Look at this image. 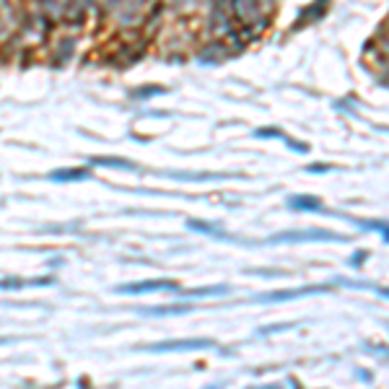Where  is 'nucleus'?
<instances>
[{
    "label": "nucleus",
    "mask_w": 389,
    "mask_h": 389,
    "mask_svg": "<svg viewBox=\"0 0 389 389\" xmlns=\"http://www.w3.org/2000/svg\"><path fill=\"white\" fill-rule=\"evenodd\" d=\"M91 171L88 169H55L50 174V179L55 182H78V179H88Z\"/></svg>",
    "instance_id": "obj_5"
},
{
    "label": "nucleus",
    "mask_w": 389,
    "mask_h": 389,
    "mask_svg": "<svg viewBox=\"0 0 389 389\" xmlns=\"http://www.w3.org/2000/svg\"><path fill=\"white\" fill-rule=\"evenodd\" d=\"M156 291H179V286L171 283V280H143V283H135V286H120L117 288V293H125V296L156 293Z\"/></svg>",
    "instance_id": "obj_2"
},
{
    "label": "nucleus",
    "mask_w": 389,
    "mask_h": 389,
    "mask_svg": "<svg viewBox=\"0 0 389 389\" xmlns=\"http://www.w3.org/2000/svg\"><path fill=\"white\" fill-rule=\"evenodd\" d=\"M327 288H299V291H275V293H262L257 301H288V299H299V296H309V293H325Z\"/></svg>",
    "instance_id": "obj_4"
},
{
    "label": "nucleus",
    "mask_w": 389,
    "mask_h": 389,
    "mask_svg": "<svg viewBox=\"0 0 389 389\" xmlns=\"http://www.w3.org/2000/svg\"><path fill=\"white\" fill-rule=\"evenodd\" d=\"M272 244H283V241H345L342 234L322 231V228H306V231H283L270 239Z\"/></svg>",
    "instance_id": "obj_1"
},
{
    "label": "nucleus",
    "mask_w": 389,
    "mask_h": 389,
    "mask_svg": "<svg viewBox=\"0 0 389 389\" xmlns=\"http://www.w3.org/2000/svg\"><path fill=\"white\" fill-rule=\"evenodd\" d=\"M255 135H257V138H265V135H275V138H278V135H283V132L275 130V127H272V130H270V127H262V130H257Z\"/></svg>",
    "instance_id": "obj_12"
},
{
    "label": "nucleus",
    "mask_w": 389,
    "mask_h": 389,
    "mask_svg": "<svg viewBox=\"0 0 389 389\" xmlns=\"http://www.w3.org/2000/svg\"><path fill=\"white\" fill-rule=\"evenodd\" d=\"M366 260V252H356V257H350V265H363Z\"/></svg>",
    "instance_id": "obj_13"
},
{
    "label": "nucleus",
    "mask_w": 389,
    "mask_h": 389,
    "mask_svg": "<svg viewBox=\"0 0 389 389\" xmlns=\"http://www.w3.org/2000/svg\"><path fill=\"white\" fill-rule=\"evenodd\" d=\"M291 208H296V210H319L322 205H319L316 197H291Z\"/></svg>",
    "instance_id": "obj_7"
},
{
    "label": "nucleus",
    "mask_w": 389,
    "mask_h": 389,
    "mask_svg": "<svg viewBox=\"0 0 389 389\" xmlns=\"http://www.w3.org/2000/svg\"><path fill=\"white\" fill-rule=\"evenodd\" d=\"M228 293V286H216V288H195V291H187V296H223Z\"/></svg>",
    "instance_id": "obj_9"
},
{
    "label": "nucleus",
    "mask_w": 389,
    "mask_h": 389,
    "mask_svg": "<svg viewBox=\"0 0 389 389\" xmlns=\"http://www.w3.org/2000/svg\"><path fill=\"white\" fill-rule=\"evenodd\" d=\"M3 342H11V337H0V345H3Z\"/></svg>",
    "instance_id": "obj_15"
},
{
    "label": "nucleus",
    "mask_w": 389,
    "mask_h": 389,
    "mask_svg": "<svg viewBox=\"0 0 389 389\" xmlns=\"http://www.w3.org/2000/svg\"><path fill=\"white\" fill-rule=\"evenodd\" d=\"M94 166H114V169H135L130 161H117V158H91Z\"/></svg>",
    "instance_id": "obj_8"
},
{
    "label": "nucleus",
    "mask_w": 389,
    "mask_h": 389,
    "mask_svg": "<svg viewBox=\"0 0 389 389\" xmlns=\"http://www.w3.org/2000/svg\"><path fill=\"white\" fill-rule=\"evenodd\" d=\"M190 228H195V231H200V234H210V236H223V231H221V228L205 226V223H195V221H190Z\"/></svg>",
    "instance_id": "obj_11"
},
{
    "label": "nucleus",
    "mask_w": 389,
    "mask_h": 389,
    "mask_svg": "<svg viewBox=\"0 0 389 389\" xmlns=\"http://www.w3.org/2000/svg\"><path fill=\"white\" fill-rule=\"evenodd\" d=\"M376 291H379L381 296H386V299H389V288H376Z\"/></svg>",
    "instance_id": "obj_14"
},
{
    "label": "nucleus",
    "mask_w": 389,
    "mask_h": 389,
    "mask_svg": "<svg viewBox=\"0 0 389 389\" xmlns=\"http://www.w3.org/2000/svg\"><path fill=\"white\" fill-rule=\"evenodd\" d=\"M213 340H169V342H158L151 345V353H171V350H197V348H210Z\"/></svg>",
    "instance_id": "obj_3"
},
{
    "label": "nucleus",
    "mask_w": 389,
    "mask_h": 389,
    "mask_svg": "<svg viewBox=\"0 0 389 389\" xmlns=\"http://www.w3.org/2000/svg\"><path fill=\"white\" fill-rule=\"evenodd\" d=\"M52 278H31V280H0V291L11 288H29V286H52Z\"/></svg>",
    "instance_id": "obj_6"
},
{
    "label": "nucleus",
    "mask_w": 389,
    "mask_h": 389,
    "mask_svg": "<svg viewBox=\"0 0 389 389\" xmlns=\"http://www.w3.org/2000/svg\"><path fill=\"white\" fill-rule=\"evenodd\" d=\"M185 311H192V306H166V309H148V314H156V316H164V314H185Z\"/></svg>",
    "instance_id": "obj_10"
}]
</instances>
